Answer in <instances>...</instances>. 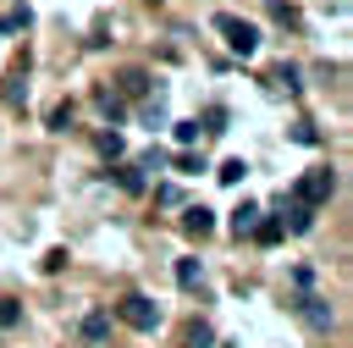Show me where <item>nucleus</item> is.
Wrapping results in <instances>:
<instances>
[{
  "instance_id": "15",
  "label": "nucleus",
  "mask_w": 353,
  "mask_h": 348,
  "mask_svg": "<svg viewBox=\"0 0 353 348\" xmlns=\"http://www.w3.org/2000/svg\"><path fill=\"white\" fill-rule=\"evenodd\" d=\"M17 28H28V6H17V11L0 17V33H17Z\"/></svg>"
},
{
  "instance_id": "12",
  "label": "nucleus",
  "mask_w": 353,
  "mask_h": 348,
  "mask_svg": "<svg viewBox=\"0 0 353 348\" xmlns=\"http://www.w3.org/2000/svg\"><path fill=\"white\" fill-rule=\"evenodd\" d=\"M116 182H121L127 193H143V171H138V166H116Z\"/></svg>"
},
{
  "instance_id": "16",
  "label": "nucleus",
  "mask_w": 353,
  "mask_h": 348,
  "mask_svg": "<svg viewBox=\"0 0 353 348\" xmlns=\"http://www.w3.org/2000/svg\"><path fill=\"white\" fill-rule=\"evenodd\" d=\"M171 133H176V144L188 149V144H199V122H171Z\"/></svg>"
},
{
  "instance_id": "5",
  "label": "nucleus",
  "mask_w": 353,
  "mask_h": 348,
  "mask_svg": "<svg viewBox=\"0 0 353 348\" xmlns=\"http://www.w3.org/2000/svg\"><path fill=\"white\" fill-rule=\"evenodd\" d=\"M309 226H314V210L292 199V204H287V215H281V232H309Z\"/></svg>"
},
{
  "instance_id": "8",
  "label": "nucleus",
  "mask_w": 353,
  "mask_h": 348,
  "mask_svg": "<svg viewBox=\"0 0 353 348\" xmlns=\"http://www.w3.org/2000/svg\"><path fill=\"white\" fill-rule=\"evenodd\" d=\"M298 315H303L309 326H331V309H325L314 293H303V298H298Z\"/></svg>"
},
{
  "instance_id": "6",
  "label": "nucleus",
  "mask_w": 353,
  "mask_h": 348,
  "mask_svg": "<svg viewBox=\"0 0 353 348\" xmlns=\"http://www.w3.org/2000/svg\"><path fill=\"white\" fill-rule=\"evenodd\" d=\"M182 226H188L193 238H204V232L215 226V210H204V204H188V210H182Z\"/></svg>"
},
{
  "instance_id": "20",
  "label": "nucleus",
  "mask_w": 353,
  "mask_h": 348,
  "mask_svg": "<svg viewBox=\"0 0 353 348\" xmlns=\"http://www.w3.org/2000/svg\"><path fill=\"white\" fill-rule=\"evenodd\" d=\"M188 348H210V326H204V320L188 326Z\"/></svg>"
},
{
  "instance_id": "3",
  "label": "nucleus",
  "mask_w": 353,
  "mask_h": 348,
  "mask_svg": "<svg viewBox=\"0 0 353 348\" xmlns=\"http://www.w3.org/2000/svg\"><path fill=\"white\" fill-rule=\"evenodd\" d=\"M116 315H121L132 331H154V326H160V304H154V298H143V293H127V298L116 304Z\"/></svg>"
},
{
  "instance_id": "22",
  "label": "nucleus",
  "mask_w": 353,
  "mask_h": 348,
  "mask_svg": "<svg viewBox=\"0 0 353 348\" xmlns=\"http://www.w3.org/2000/svg\"><path fill=\"white\" fill-rule=\"evenodd\" d=\"M17 315H22V309H17L11 298H0V326H17Z\"/></svg>"
},
{
  "instance_id": "4",
  "label": "nucleus",
  "mask_w": 353,
  "mask_h": 348,
  "mask_svg": "<svg viewBox=\"0 0 353 348\" xmlns=\"http://www.w3.org/2000/svg\"><path fill=\"white\" fill-rule=\"evenodd\" d=\"M0 99H6L11 110L28 99V55H17V61H11V72H6V83H0Z\"/></svg>"
},
{
  "instance_id": "17",
  "label": "nucleus",
  "mask_w": 353,
  "mask_h": 348,
  "mask_svg": "<svg viewBox=\"0 0 353 348\" xmlns=\"http://www.w3.org/2000/svg\"><path fill=\"white\" fill-rule=\"evenodd\" d=\"M254 238H259L265 249H270V243H281V221H259V226H254Z\"/></svg>"
},
{
  "instance_id": "21",
  "label": "nucleus",
  "mask_w": 353,
  "mask_h": 348,
  "mask_svg": "<svg viewBox=\"0 0 353 348\" xmlns=\"http://www.w3.org/2000/svg\"><path fill=\"white\" fill-rule=\"evenodd\" d=\"M50 127H55V133H66V127H72V105H61V110L50 116Z\"/></svg>"
},
{
  "instance_id": "10",
  "label": "nucleus",
  "mask_w": 353,
  "mask_h": 348,
  "mask_svg": "<svg viewBox=\"0 0 353 348\" xmlns=\"http://www.w3.org/2000/svg\"><path fill=\"white\" fill-rule=\"evenodd\" d=\"M138 116H143V127H165V99H160V94H154V99H143V110H138Z\"/></svg>"
},
{
  "instance_id": "18",
  "label": "nucleus",
  "mask_w": 353,
  "mask_h": 348,
  "mask_svg": "<svg viewBox=\"0 0 353 348\" xmlns=\"http://www.w3.org/2000/svg\"><path fill=\"white\" fill-rule=\"evenodd\" d=\"M143 88H149L143 72H127V77H121V94H143Z\"/></svg>"
},
{
  "instance_id": "1",
  "label": "nucleus",
  "mask_w": 353,
  "mask_h": 348,
  "mask_svg": "<svg viewBox=\"0 0 353 348\" xmlns=\"http://www.w3.org/2000/svg\"><path fill=\"white\" fill-rule=\"evenodd\" d=\"M331 193H336V171H331V166H309V171L298 177V188H292V199L309 204V210H320Z\"/></svg>"
},
{
  "instance_id": "14",
  "label": "nucleus",
  "mask_w": 353,
  "mask_h": 348,
  "mask_svg": "<svg viewBox=\"0 0 353 348\" xmlns=\"http://www.w3.org/2000/svg\"><path fill=\"white\" fill-rule=\"evenodd\" d=\"M94 105H99V110H105L110 122H121V99H116L110 88H99V94H94Z\"/></svg>"
},
{
  "instance_id": "19",
  "label": "nucleus",
  "mask_w": 353,
  "mask_h": 348,
  "mask_svg": "<svg viewBox=\"0 0 353 348\" xmlns=\"http://www.w3.org/2000/svg\"><path fill=\"white\" fill-rule=\"evenodd\" d=\"M171 166H176V171H182V177H193V171H204V160H199V155H176V160H171Z\"/></svg>"
},
{
  "instance_id": "2",
  "label": "nucleus",
  "mask_w": 353,
  "mask_h": 348,
  "mask_svg": "<svg viewBox=\"0 0 353 348\" xmlns=\"http://www.w3.org/2000/svg\"><path fill=\"white\" fill-rule=\"evenodd\" d=\"M215 33H221L237 55H254V50H259V28L243 22V17H232V11H215Z\"/></svg>"
},
{
  "instance_id": "13",
  "label": "nucleus",
  "mask_w": 353,
  "mask_h": 348,
  "mask_svg": "<svg viewBox=\"0 0 353 348\" xmlns=\"http://www.w3.org/2000/svg\"><path fill=\"white\" fill-rule=\"evenodd\" d=\"M176 282H182V287H199V282H204L199 260H176Z\"/></svg>"
},
{
  "instance_id": "11",
  "label": "nucleus",
  "mask_w": 353,
  "mask_h": 348,
  "mask_svg": "<svg viewBox=\"0 0 353 348\" xmlns=\"http://www.w3.org/2000/svg\"><path fill=\"white\" fill-rule=\"evenodd\" d=\"M215 177H221L226 188H237V182L248 177V166H243V160H221V171H215Z\"/></svg>"
},
{
  "instance_id": "9",
  "label": "nucleus",
  "mask_w": 353,
  "mask_h": 348,
  "mask_svg": "<svg viewBox=\"0 0 353 348\" xmlns=\"http://www.w3.org/2000/svg\"><path fill=\"white\" fill-rule=\"evenodd\" d=\"M105 331H110V315H105V309H94V315L83 320V342H105Z\"/></svg>"
},
{
  "instance_id": "7",
  "label": "nucleus",
  "mask_w": 353,
  "mask_h": 348,
  "mask_svg": "<svg viewBox=\"0 0 353 348\" xmlns=\"http://www.w3.org/2000/svg\"><path fill=\"white\" fill-rule=\"evenodd\" d=\"M259 215H265V210H259V204H248V199H243V204H237V210H232V232H237V238H243V232H254V226H259Z\"/></svg>"
}]
</instances>
